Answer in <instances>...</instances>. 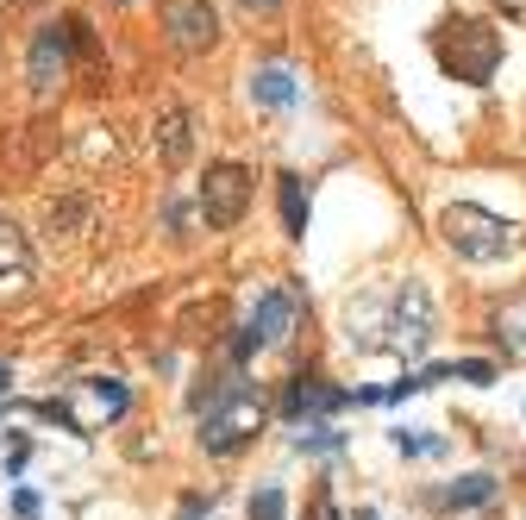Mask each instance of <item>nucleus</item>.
Segmentation results:
<instances>
[{"instance_id":"nucleus-18","label":"nucleus","mask_w":526,"mask_h":520,"mask_svg":"<svg viewBox=\"0 0 526 520\" xmlns=\"http://www.w3.org/2000/svg\"><path fill=\"white\" fill-rule=\"evenodd\" d=\"M238 7H251V13H270V7H282V0H238Z\"/></svg>"},{"instance_id":"nucleus-9","label":"nucleus","mask_w":526,"mask_h":520,"mask_svg":"<svg viewBox=\"0 0 526 520\" xmlns=\"http://www.w3.org/2000/svg\"><path fill=\"white\" fill-rule=\"evenodd\" d=\"M32 264H38V257H32V245H26V232L0 214V282H26Z\"/></svg>"},{"instance_id":"nucleus-17","label":"nucleus","mask_w":526,"mask_h":520,"mask_svg":"<svg viewBox=\"0 0 526 520\" xmlns=\"http://www.w3.org/2000/svg\"><path fill=\"white\" fill-rule=\"evenodd\" d=\"M458 376H470V383H489V376H495V370H489V364H476V358H470V364H458Z\"/></svg>"},{"instance_id":"nucleus-12","label":"nucleus","mask_w":526,"mask_h":520,"mask_svg":"<svg viewBox=\"0 0 526 520\" xmlns=\"http://www.w3.org/2000/svg\"><path fill=\"white\" fill-rule=\"evenodd\" d=\"M88 401H94V414H107V420H119L132 408V395H126L119 376H88Z\"/></svg>"},{"instance_id":"nucleus-14","label":"nucleus","mask_w":526,"mask_h":520,"mask_svg":"<svg viewBox=\"0 0 526 520\" xmlns=\"http://www.w3.org/2000/svg\"><path fill=\"white\" fill-rule=\"evenodd\" d=\"M282 226H289V239H307V195H301V176H282Z\"/></svg>"},{"instance_id":"nucleus-8","label":"nucleus","mask_w":526,"mask_h":520,"mask_svg":"<svg viewBox=\"0 0 526 520\" xmlns=\"http://www.w3.org/2000/svg\"><path fill=\"white\" fill-rule=\"evenodd\" d=\"M188 151H195V126H188V107L170 101L157 113V163H163V170H182Z\"/></svg>"},{"instance_id":"nucleus-19","label":"nucleus","mask_w":526,"mask_h":520,"mask_svg":"<svg viewBox=\"0 0 526 520\" xmlns=\"http://www.w3.org/2000/svg\"><path fill=\"white\" fill-rule=\"evenodd\" d=\"M7 389H13V364H7V358H0V395H7Z\"/></svg>"},{"instance_id":"nucleus-4","label":"nucleus","mask_w":526,"mask_h":520,"mask_svg":"<svg viewBox=\"0 0 526 520\" xmlns=\"http://www.w3.org/2000/svg\"><path fill=\"white\" fill-rule=\"evenodd\" d=\"M69 51H76V38H69V19H57V26H38V32H32L26 82H32L38 101H51V94L69 82Z\"/></svg>"},{"instance_id":"nucleus-1","label":"nucleus","mask_w":526,"mask_h":520,"mask_svg":"<svg viewBox=\"0 0 526 520\" xmlns=\"http://www.w3.org/2000/svg\"><path fill=\"white\" fill-rule=\"evenodd\" d=\"M501 32L489 26V19H445V26L433 32V57H439V69L445 76H458V82H470V88H483L495 69H501Z\"/></svg>"},{"instance_id":"nucleus-6","label":"nucleus","mask_w":526,"mask_h":520,"mask_svg":"<svg viewBox=\"0 0 526 520\" xmlns=\"http://www.w3.org/2000/svg\"><path fill=\"white\" fill-rule=\"evenodd\" d=\"M426 339H433V295H426L420 282H408L389 307V345L395 351H426Z\"/></svg>"},{"instance_id":"nucleus-3","label":"nucleus","mask_w":526,"mask_h":520,"mask_svg":"<svg viewBox=\"0 0 526 520\" xmlns=\"http://www.w3.org/2000/svg\"><path fill=\"white\" fill-rule=\"evenodd\" d=\"M245 214H251V170L245 163H213L201 176V220L213 232H232Z\"/></svg>"},{"instance_id":"nucleus-11","label":"nucleus","mask_w":526,"mask_h":520,"mask_svg":"<svg viewBox=\"0 0 526 520\" xmlns=\"http://www.w3.org/2000/svg\"><path fill=\"white\" fill-rule=\"evenodd\" d=\"M251 101L257 107H289L295 101V69H282V63L251 69Z\"/></svg>"},{"instance_id":"nucleus-16","label":"nucleus","mask_w":526,"mask_h":520,"mask_svg":"<svg viewBox=\"0 0 526 520\" xmlns=\"http://www.w3.org/2000/svg\"><path fill=\"white\" fill-rule=\"evenodd\" d=\"M314 520H345L339 502H332V489H314Z\"/></svg>"},{"instance_id":"nucleus-5","label":"nucleus","mask_w":526,"mask_h":520,"mask_svg":"<svg viewBox=\"0 0 526 520\" xmlns=\"http://www.w3.org/2000/svg\"><path fill=\"white\" fill-rule=\"evenodd\" d=\"M163 32L182 57H201L220 44V13L207 7V0H163Z\"/></svg>"},{"instance_id":"nucleus-13","label":"nucleus","mask_w":526,"mask_h":520,"mask_svg":"<svg viewBox=\"0 0 526 520\" xmlns=\"http://www.w3.org/2000/svg\"><path fill=\"white\" fill-rule=\"evenodd\" d=\"M445 502H451V508H483V502H495V477L470 470V477H458V483L445 489Z\"/></svg>"},{"instance_id":"nucleus-15","label":"nucleus","mask_w":526,"mask_h":520,"mask_svg":"<svg viewBox=\"0 0 526 520\" xmlns=\"http://www.w3.org/2000/svg\"><path fill=\"white\" fill-rule=\"evenodd\" d=\"M251 520H282V489H276V483H263V489L251 495Z\"/></svg>"},{"instance_id":"nucleus-20","label":"nucleus","mask_w":526,"mask_h":520,"mask_svg":"<svg viewBox=\"0 0 526 520\" xmlns=\"http://www.w3.org/2000/svg\"><path fill=\"white\" fill-rule=\"evenodd\" d=\"M126 7H132V0H126Z\"/></svg>"},{"instance_id":"nucleus-2","label":"nucleus","mask_w":526,"mask_h":520,"mask_svg":"<svg viewBox=\"0 0 526 520\" xmlns=\"http://www.w3.org/2000/svg\"><path fill=\"white\" fill-rule=\"evenodd\" d=\"M439 232H445V245L458 251L464 264H501V257L520 251V226L501 220V214H489V207H470V201L445 207V214H439Z\"/></svg>"},{"instance_id":"nucleus-10","label":"nucleus","mask_w":526,"mask_h":520,"mask_svg":"<svg viewBox=\"0 0 526 520\" xmlns=\"http://www.w3.org/2000/svg\"><path fill=\"white\" fill-rule=\"evenodd\" d=\"M245 439H251V408L201 420V445H207V452H238V445H245Z\"/></svg>"},{"instance_id":"nucleus-7","label":"nucleus","mask_w":526,"mask_h":520,"mask_svg":"<svg viewBox=\"0 0 526 520\" xmlns=\"http://www.w3.org/2000/svg\"><path fill=\"white\" fill-rule=\"evenodd\" d=\"M295 314H301V289H263L251 307V339L257 345H282L295 333Z\"/></svg>"}]
</instances>
